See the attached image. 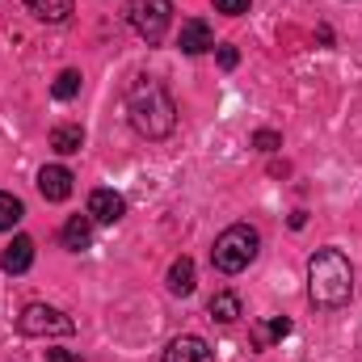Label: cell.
I'll return each mask as SVG.
<instances>
[{
	"instance_id": "obj_1",
	"label": "cell",
	"mask_w": 362,
	"mask_h": 362,
	"mask_svg": "<svg viewBox=\"0 0 362 362\" xmlns=\"http://www.w3.org/2000/svg\"><path fill=\"white\" fill-rule=\"evenodd\" d=\"M127 114H131V127L144 139H165L177 127V101L169 97V89L160 81H152V76H139L127 89Z\"/></svg>"
},
{
	"instance_id": "obj_2",
	"label": "cell",
	"mask_w": 362,
	"mask_h": 362,
	"mask_svg": "<svg viewBox=\"0 0 362 362\" xmlns=\"http://www.w3.org/2000/svg\"><path fill=\"white\" fill-rule=\"evenodd\" d=\"M354 295V266L341 249H316L308 262V299L316 308H341Z\"/></svg>"
},
{
	"instance_id": "obj_3",
	"label": "cell",
	"mask_w": 362,
	"mask_h": 362,
	"mask_svg": "<svg viewBox=\"0 0 362 362\" xmlns=\"http://www.w3.org/2000/svg\"><path fill=\"white\" fill-rule=\"evenodd\" d=\"M257 249H262L257 228H249V223H232V228H223V232L215 236L211 266H215L219 274H240V270H249V262L257 257Z\"/></svg>"
},
{
	"instance_id": "obj_4",
	"label": "cell",
	"mask_w": 362,
	"mask_h": 362,
	"mask_svg": "<svg viewBox=\"0 0 362 362\" xmlns=\"http://www.w3.org/2000/svg\"><path fill=\"white\" fill-rule=\"evenodd\" d=\"M127 25L144 42H160L173 25V0H127Z\"/></svg>"
},
{
	"instance_id": "obj_5",
	"label": "cell",
	"mask_w": 362,
	"mask_h": 362,
	"mask_svg": "<svg viewBox=\"0 0 362 362\" xmlns=\"http://www.w3.org/2000/svg\"><path fill=\"white\" fill-rule=\"evenodd\" d=\"M17 329H21L25 337H68V333L76 329V320H72L68 312L51 308V303H30V308L17 316Z\"/></svg>"
},
{
	"instance_id": "obj_6",
	"label": "cell",
	"mask_w": 362,
	"mask_h": 362,
	"mask_svg": "<svg viewBox=\"0 0 362 362\" xmlns=\"http://www.w3.org/2000/svg\"><path fill=\"white\" fill-rule=\"evenodd\" d=\"M72 169H64V165H47V169H38V194L47 198V202H64L68 194H72Z\"/></svg>"
},
{
	"instance_id": "obj_7",
	"label": "cell",
	"mask_w": 362,
	"mask_h": 362,
	"mask_svg": "<svg viewBox=\"0 0 362 362\" xmlns=\"http://www.w3.org/2000/svg\"><path fill=\"white\" fill-rule=\"evenodd\" d=\"M165 362H215V354H211V346H206L202 337L181 333V337H173V341H169Z\"/></svg>"
},
{
	"instance_id": "obj_8",
	"label": "cell",
	"mask_w": 362,
	"mask_h": 362,
	"mask_svg": "<svg viewBox=\"0 0 362 362\" xmlns=\"http://www.w3.org/2000/svg\"><path fill=\"white\" fill-rule=\"evenodd\" d=\"M177 47L185 51V55H202V51L215 47V34H211V25H206L202 17H189V21H181Z\"/></svg>"
},
{
	"instance_id": "obj_9",
	"label": "cell",
	"mask_w": 362,
	"mask_h": 362,
	"mask_svg": "<svg viewBox=\"0 0 362 362\" xmlns=\"http://www.w3.org/2000/svg\"><path fill=\"white\" fill-rule=\"evenodd\" d=\"M122 211H127L122 194H114V189H93L89 194V219L93 223H118Z\"/></svg>"
},
{
	"instance_id": "obj_10",
	"label": "cell",
	"mask_w": 362,
	"mask_h": 362,
	"mask_svg": "<svg viewBox=\"0 0 362 362\" xmlns=\"http://www.w3.org/2000/svg\"><path fill=\"white\" fill-rule=\"evenodd\" d=\"M34 266V240L30 236H13L0 253V270L4 274H25Z\"/></svg>"
},
{
	"instance_id": "obj_11",
	"label": "cell",
	"mask_w": 362,
	"mask_h": 362,
	"mask_svg": "<svg viewBox=\"0 0 362 362\" xmlns=\"http://www.w3.org/2000/svg\"><path fill=\"white\" fill-rule=\"evenodd\" d=\"M89 240H93V219L89 215H72L64 223V249L81 253V249H89Z\"/></svg>"
},
{
	"instance_id": "obj_12",
	"label": "cell",
	"mask_w": 362,
	"mask_h": 362,
	"mask_svg": "<svg viewBox=\"0 0 362 362\" xmlns=\"http://www.w3.org/2000/svg\"><path fill=\"white\" fill-rule=\"evenodd\" d=\"M25 8L47 25H59V21L72 17V0H25Z\"/></svg>"
},
{
	"instance_id": "obj_13",
	"label": "cell",
	"mask_w": 362,
	"mask_h": 362,
	"mask_svg": "<svg viewBox=\"0 0 362 362\" xmlns=\"http://www.w3.org/2000/svg\"><path fill=\"white\" fill-rule=\"evenodd\" d=\"M51 148H55L59 156H72V152H81V148H85V131H81V127H72V122H64V127H55V131H51Z\"/></svg>"
},
{
	"instance_id": "obj_14",
	"label": "cell",
	"mask_w": 362,
	"mask_h": 362,
	"mask_svg": "<svg viewBox=\"0 0 362 362\" xmlns=\"http://www.w3.org/2000/svg\"><path fill=\"white\" fill-rule=\"evenodd\" d=\"M169 291L185 299V295H194V262L189 257H177L173 266H169Z\"/></svg>"
},
{
	"instance_id": "obj_15",
	"label": "cell",
	"mask_w": 362,
	"mask_h": 362,
	"mask_svg": "<svg viewBox=\"0 0 362 362\" xmlns=\"http://www.w3.org/2000/svg\"><path fill=\"white\" fill-rule=\"evenodd\" d=\"M211 320H219V325L240 320V299H236L232 291H219V295L211 299Z\"/></svg>"
},
{
	"instance_id": "obj_16",
	"label": "cell",
	"mask_w": 362,
	"mask_h": 362,
	"mask_svg": "<svg viewBox=\"0 0 362 362\" xmlns=\"http://www.w3.org/2000/svg\"><path fill=\"white\" fill-rule=\"evenodd\" d=\"M286 333H291V320H286V316H274V320H266V325L253 329V341H257V346H270V341H282Z\"/></svg>"
},
{
	"instance_id": "obj_17",
	"label": "cell",
	"mask_w": 362,
	"mask_h": 362,
	"mask_svg": "<svg viewBox=\"0 0 362 362\" xmlns=\"http://www.w3.org/2000/svg\"><path fill=\"white\" fill-rule=\"evenodd\" d=\"M21 215H25L21 198H13V194H4V189H0V232L17 228V223H21Z\"/></svg>"
},
{
	"instance_id": "obj_18",
	"label": "cell",
	"mask_w": 362,
	"mask_h": 362,
	"mask_svg": "<svg viewBox=\"0 0 362 362\" xmlns=\"http://www.w3.org/2000/svg\"><path fill=\"white\" fill-rule=\"evenodd\" d=\"M51 93H55L59 101H72V97L81 93V72H72V68H68V72H59V76H55V85H51Z\"/></svg>"
},
{
	"instance_id": "obj_19",
	"label": "cell",
	"mask_w": 362,
	"mask_h": 362,
	"mask_svg": "<svg viewBox=\"0 0 362 362\" xmlns=\"http://www.w3.org/2000/svg\"><path fill=\"white\" fill-rule=\"evenodd\" d=\"M249 4H253V0H215V8H219V13H228V17L249 13Z\"/></svg>"
},
{
	"instance_id": "obj_20",
	"label": "cell",
	"mask_w": 362,
	"mask_h": 362,
	"mask_svg": "<svg viewBox=\"0 0 362 362\" xmlns=\"http://www.w3.org/2000/svg\"><path fill=\"white\" fill-rule=\"evenodd\" d=\"M253 144H257L262 152H274V148H282V135H274V131H257Z\"/></svg>"
},
{
	"instance_id": "obj_21",
	"label": "cell",
	"mask_w": 362,
	"mask_h": 362,
	"mask_svg": "<svg viewBox=\"0 0 362 362\" xmlns=\"http://www.w3.org/2000/svg\"><path fill=\"white\" fill-rule=\"evenodd\" d=\"M236 64H240V51H236L232 42H223V47H219V68H236Z\"/></svg>"
},
{
	"instance_id": "obj_22",
	"label": "cell",
	"mask_w": 362,
	"mask_h": 362,
	"mask_svg": "<svg viewBox=\"0 0 362 362\" xmlns=\"http://www.w3.org/2000/svg\"><path fill=\"white\" fill-rule=\"evenodd\" d=\"M47 362H85L81 354H68V350H47Z\"/></svg>"
}]
</instances>
